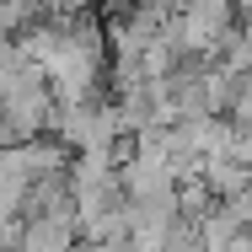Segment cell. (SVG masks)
Listing matches in <instances>:
<instances>
[{
  "label": "cell",
  "instance_id": "6da1fadb",
  "mask_svg": "<svg viewBox=\"0 0 252 252\" xmlns=\"http://www.w3.org/2000/svg\"><path fill=\"white\" fill-rule=\"evenodd\" d=\"M86 252H134V247H129V242H92Z\"/></svg>",
  "mask_w": 252,
  "mask_h": 252
}]
</instances>
